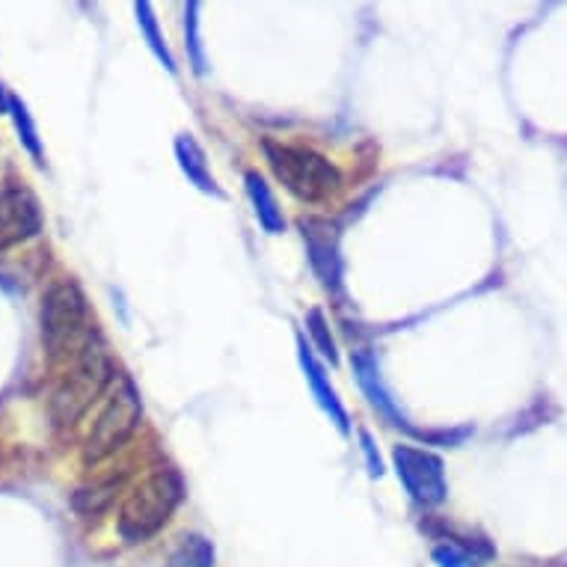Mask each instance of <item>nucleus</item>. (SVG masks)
<instances>
[{
  "instance_id": "12",
  "label": "nucleus",
  "mask_w": 567,
  "mask_h": 567,
  "mask_svg": "<svg viewBox=\"0 0 567 567\" xmlns=\"http://www.w3.org/2000/svg\"><path fill=\"white\" fill-rule=\"evenodd\" d=\"M167 567H215V547L203 535H187L182 538Z\"/></svg>"
},
{
  "instance_id": "3",
  "label": "nucleus",
  "mask_w": 567,
  "mask_h": 567,
  "mask_svg": "<svg viewBox=\"0 0 567 567\" xmlns=\"http://www.w3.org/2000/svg\"><path fill=\"white\" fill-rule=\"evenodd\" d=\"M178 503H182V478L173 470L150 475L122 505L120 535L128 544L152 538L155 532L167 526Z\"/></svg>"
},
{
  "instance_id": "10",
  "label": "nucleus",
  "mask_w": 567,
  "mask_h": 567,
  "mask_svg": "<svg viewBox=\"0 0 567 567\" xmlns=\"http://www.w3.org/2000/svg\"><path fill=\"white\" fill-rule=\"evenodd\" d=\"M176 155L182 169H185V176L190 178L199 190H205V194H220L215 185V178H212V173L205 167L203 150L196 146V140L190 137V134H182V137L176 140Z\"/></svg>"
},
{
  "instance_id": "15",
  "label": "nucleus",
  "mask_w": 567,
  "mask_h": 567,
  "mask_svg": "<svg viewBox=\"0 0 567 567\" xmlns=\"http://www.w3.org/2000/svg\"><path fill=\"white\" fill-rule=\"evenodd\" d=\"M116 487H120V478H111V482L95 484V487H84V491L75 493V499H72V503H75V508L81 514H99V512H104L107 505H111Z\"/></svg>"
},
{
  "instance_id": "2",
  "label": "nucleus",
  "mask_w": 567,
  "mask_h": 567,
  "mask_svg": "<svg viewBox=\"0 0 567 567\" xmlns=\"http://www.w3.org/2000/svg\"><path fill=\"white\" fill-rule=\"evenodd\" d=\"M93 342L84 291L72 279H60L42 298V344L51 360L81 353Z\"/></svg>"
},
{
  "instance_id": "8",
  "label": "nucleus",
  "mask_w": 567,
  "mask_h": 567,
  "mask_svg": "<svg viewBox=\"0 0 567 567\" xmlns=\"http://www.w3.org/2000/svg\"><path fill=\"white\" fill-rule=\"evenodd\" d=\"M353 372H357V381H360V386H363L365 395H369V401H372L374 408L381 410L383 416L390 419L392 425H399V429H410V422L401 416L399 408H395V401L390 399V392L383 390L381 374H378V365H374V360L369 357V353H357V357H353Z\"/></svg>"
},
{
  "instance_id": "7",
  "label": "nucleus",
  "mask_w": 567,
  "mask_h": 567,
  "mask_svg": "<svg viewBox=\"0 0 567 567\" xmlns=\"http://www.w3.org/2000/svg\"><path fill=\"white\" fill-rule=\"evenodd\" d=\"M42 229V215L28 187H7L0 194V250L28 241Z\"/></svg>"
},
{
  "instance_id": "5",
  "label": "nucleus",
  "mask_w": 567,
  "mask_h": 567,
  "mask_svg": "<svg viewBox=\"0 0 567 567\" xmlns=\"http://www.w3.org/2000/svg\"><path fill=\"white\" fill-rule=\"evenodd\" d=\"M143 416V404H140L137 390L128 381L122 383L120 390L113 392L111 401L104 404L93 429L84 440V461L86 464H99L104 457H111L116 449L125 446V440L134 434Z\"/></svg>"
},
{
  "instance_id": "1",
  "label": "nucleus",
  "mask_w": 567,
  "mask_h": 567,
  "mask_svg": "<svg viewBox=\"0 0 567 567\" xmlns=\"http://www.w3.org/2000/svg\"><path fill=\"white\" fill-rule=\"evenodd\" d=\"M111 357L104 353L102 344H86L84 351L75 357V365L65 372L63 381L56 383V390L51 392L48 413L54 419V425H60V429L75 425L78 419L84 416L86 410L102 399V392L111 383Z\"/></svg>"
},
{
  "instance_id": "14",
  "label": "nucleus",
  "mask_w": 567,
  "mask_h": 567,
  "mask_svg": "<svg viewBox=\"0 0 567 567\" xmlns=\"http://www.w3.org/2000/svg\"><path fill=\"white\" fill-rule=\"evenodd\" d=\"M134 12H137L140 30H143V37L150 39V48L155 51V56H158L161 63H164V69H167V72H176V63H173V56H169L167 45H164V37L158 33V21H155V12H152L150 3H137V7H134Z\"/></svg>"
},
{
  "instance_id": "11",
  "label": "nucleus",
  "mask_w": 567,
  "mask_h": 567,
  "mask_svg": "<svg viewBox=\"0 0 567 567\" xmlns=\"http://www.w3.org/2000/svg\"><path fill=\"white\" fill-rule=\"evenodd\" d=\"M247 194H250L252 205H256V217L259 224L268 229L270 235H277L286 229V220H282V212H279L277 199L270 194V187L261 182L256 173H247Z\"/></svg>"
},
{
  "instance_id": "13",
  "label": "nucleus",
  "mask_w": 567,
  "mask_h": 567,
  "mask_svg": "<svg viewBox=\"0 0 567 567\" xmlns=\"http://www.w3.org/2000/svg\"><path fill=\"white\" fill-rule=\"evenodd\" d=\"M309 238V259L312 268L318 270V277L324 279V286H336L339 282V261H336V247L330 238H316V233H307Z\"/></svg>"
},
{
  "instance_id": "4",
  "label": "nucleus",
  "mask_w": 567,
  "mask_h": 567,
  "mask_svg": "<svg viewBox=\"0 0 567 567\" xmlns=\"http://www.w3.org/2000/svg\"><path fill=\"white\" fill-rule=\"evenodd\" d=\"M265 155L274 169V176L286 185L289 194H295L303 203H321L333 196L342 185L339 169L312 150L300 146H282V143H265Z\"/></svg>"
},
{
  "instance_id": "20",
  "label": "nucleus",
  "mask_w": 567,
  "mask_h": 567,
  "mask_svg": "<svg viewBox=\"0 0 567 567\" xmlns=\"http://www.w3.org/2000/svg\"><path fill=\"white\" fill-rule=\"evenodd\" d=\"M363 449H365V457H369V466H372V475H381L383 466H381V457L374 455V446H372V437L363 434Z\"/></svg>"
},
{
  "instance_id": "17",
  "label": "nucleus",
  "mask_w": 567,
  "mask_h": 567,
  "mask_svg": "<svg viewBox=\"0 0 567 567\" xmlns=\"http://www.w3.org/2000/svg\"><path fill=\"white\" fill-rule=\"evenodd\" d=\"M309 333L316 336L318 351L324 353V357H330V363H336V342H333V336H330V330H327L324 316H321L318 309L309 312Z\"/></svg>"
},
{
  "instance_id": "9",
  "label": "nucleus",
  "mask_w": 567,
  "mask_h": 567,
  "mask_svg": "<svg viewBox=\"0 0 567 567\" xmlns=\"http://www.w3.org/2000/svg\"><path fill=\"white\" fill-rule=\"evenodd\" d=\"M300 363H303V372H307V381L309 386H312V392H316L318 404L330 413V419L339 425V431L348 434V413H344V408L339 404V399H336L333 386L327 383L324 369H321V363L312 357V351H309L307 344H300Z\"/></svg>"
},
{
  "instance_id": "18",
  "label": "nucleus",
  "mask_w": 567,
  "mask_h": 567,
  "mask_svg": "<svg viewBox=\"0 0 567 567\" xmlns=\"http://www.w3.org/2000/svg\"><path fill=\"white\" fill-rule=\"evenodd\" d=\"M196 3H187V12H185V19H187V48H190V60H194V69L203 75L205 72V56H203V48H199V37H196V28H199V21H196Z\"/></svg>"
},
{
  "instance_id": "19",
  "label": "nucleus",
  "mask_w": 567,
  "mask_h": 567,
  "mask_svg": "<svg viewBox=\"0 0 567 567\" xmlns=\"http://www.w3.org/2000/svg\"><path fill=\"white\" fill-rule=\"evenodd\" d=\"M434 561H437V567H473L470 556L455 544H443V547L434 549Z\"/></svg>"
},
{
  "instance_id": "6",
  "label": "nucleus",
  "mask_w": 567,
  "mask_h": 567,
  "mask_svg": "<svg viewBox=\"0 0 567 567\" xmlns=\"http://www.w3.org/2000/svg\"><path fill=\"white\" fill-rule=\"evenodd\" d=\"M392 464H395L401 484L408 487L416 503L440 505L446 499V473H443V461L437 455L416 446H395Z\"/></svg>"
},
{
  "instance_id": "16",
  "label": "nucleus",
  "mask_w": 567,
  "mask_h": 567,
  "mask_svg": "<svg viewBox=\"0 0 567 567\" xmlns=\"http://www.w3.org/2000/svg\"><path fill=\"white\" fill-rule=\"evenodd\" d=\"M10 113H12V120H16V125H19V134H21V140H24V146H28V150L33 152L37 158H42V146H39L37 128H33V120H30L28 107H24L19 99H12Z\"/></svg>"
}]
</instances>
